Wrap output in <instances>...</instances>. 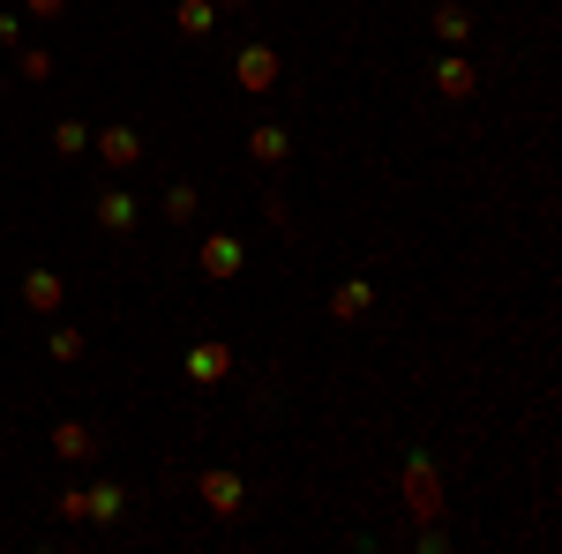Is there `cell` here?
Returning a JSON list of instances; mask_svg holds the SVG:
<instances>
[{"instance_id": "1", "label": "cell", "mask_w": 562, "mask_h": 554, "mask_svg": "<svg viewBox=\"0 0 562 554\" xmlns=\"http://www.w3.org/2000/svg\"><path fill=\"white\" fill-rule=\"evenodd\" d=\"M233 83L262 98V90H278V45H240V60H233Z\"/></svg>"}, {"instance_id": "2", "label": "cell", "mask_w": 562, "mask_h": 554, "mask_svg": "<svg viewBox=\"0 0 562 554\" xmlns=\"http://www.w3.org/2000/svg\"><path fill=\"white\" fill-rule=\"evenodd\" d=\"M405 510H413V517H435V510H442V487H435L428 450H413V457H405Z\"/></svg>"}, {"instance_id": "3", "label": "cell", "mask_w": 562, "mask_h": 554, "mask_svg": "<svg viewBox=\"0 0 562 554\" xmlns=\"http://www.w3.org/2000/svg\"><path fill=\"white\" fill-rule=\"evenodd\" d=\"M435 90H442V98H458V105H465V98H473V90H480L473 60H465V53H442V60H435Z\"/></svg>"}, {"instance_id": "4", "label": "cell", "mask_w": 562, "mask_h": 554, "mask_svg": "<svg viewBox=\"0 0 562 554\" xmlns=\"http://www.w3.org/2000/svg\"><path fill=\"white\" fill-rule=\"evenodd\" d=\"M90 143H98V158H105V166H135V158H143V135H135L128 121H113V128H98Z\"/></svg>"}, {"instance_id": "5", "label": "cell", "mask_w": 562, "mask_h": 554, "mask_svg": "<svg viewBox=\"0 0 562 554\" xmlns=\"http://www.w3.org/2000/svg\"><path fill=\"white\" fill-rule=\"evenodd\" d=\"M195 487H203V502H211L217 517H240V510H248V502H240V472H217V465H211Z\"/></svg>"}, {"instance_id": "6", "label": "cell", "mask_w": 562, "mask_h": 554, "mask_svg": "<svg viewBox=\"0 0 562 554\" xmlns=\"http://www.w3.org/2000/svg\"><path fill=\"white\" fill-rule=\"evenodd\" d=\"M195 262H203V278H217V285H225V278H240V240H233V233H211Z\"/></svg>"}, {"instance_id": "7", "label": "cell", "mask_w": 562, "mask_h": 554, "mask_svg": "<svg viewBox=\"0 0 562 554\" xmlns=\"http://www.w3.org/2000/svg\"><path fill=\"white\" fill-rule=\"evenodd\" d=\"M135 217H143V203H135L128 188H105V195H98V225H105V233H135Z\"/></svg>"}, {"instance_id": "8", "label": "cell", "mask_w": 562, "mask_h": 554, "mask_svg": "<svg viewBox=\"0 0 562 554\" xmlns=\"http://www.w3.org/2000/svg\"><path fill=\"white\" fill-rule=\"evenodd\" d=\"M53 450H60L68 465H83V457H98V434H90L83 420H60V427H53Z\"/></svg>"}, {"instance_id": "9", "label": "cell", "mask_w": 562, "mask_h": 554, "mask_svg": "<svg viewBox=\"0 0 562 554\" xmlns=\"http://www.w3.org/2000/svg\"><path fill=\"white\" fill-rule=\"evenodd\" d=\"M188 375H195V383H225V375H233V352H225V344H195V352H188Z\"/></svg>"}, {"instance_id": "10", "label": "cell", "mask_w": 562, "mask_h": 554, "mask_svg": "<svg viewBox=\"0 0 562 554\" xmlns=\"http://www.w3.org/2000/svg\"><path fill=\"white\" fill-rule=\"evenodd\" d=\"M173 31H180V38H211V31H217V8H211V0H180V8H173Z\"/></svg>"}, {"instance_id": "11", "label": "cell", "mask_w": 562, "mask_h": 554, "mask_svg": "<svg viewBox=\"0 0 562 554\" xmlns=\"http://www.w3.org/2000/svg\"><path fill=\"white\" fill-rule=\"evenodd\" d=\"M248 158H256V166H285V158H293V143H285V128H270V121H262V128L248 135Z\"/></svg>"}, {"instance_id": "12", "label": "cell", "mask_w": 562, "mask_h": 554, "mask_svg": "<svg viewBox=\"0 0 562 554\" xmlns=\"http://www.w3.org/2000/svg\"><path fill=\"white\" fill-rule=\"evenodd\" d=\"M435 38H442V45H465V38H473V15H465L458 0H442V8H435Z\"/></svg>"}, {"instance_id": "13", "label": "cell", "mask_w": 562, "mask_h": 554, "mask_svg": "<svg viewBox=\"0 0 562 554\" xmlns=\"http://www.w3.org/2000/svg\"><path fill=\"white\" fill-rule=\"evenodd\" d=\"M23 307L53 315V307H60V278H53V270H31V278H23Z\"/></svg>"}, {"instance_id": "14", "label": "cell", "mask_w": 562, "mask_h": 554, "mask_svg": "<svg viewBox=\"0 0 562 554\" xmlns=\"http://www.w3.org/2000/svg\"><path fill=\"white\" fill-rule=\"evenodd\" d=\"M368 285H360V278H346V285H338V293H330V315H338V323H352V315H368Z\"/></svg>"}, {"instance_id": "15", "label": "cell", "mask_w": 562, "mask_h": 554, "mask_svg": "<svg viewBox=\"0 0 562 554\" xmlns=\"http://www.w3.org/2000/svg\"><path fill=\"white\" fill-rule=\"evenodd\" d=\"M83 502H90V517H98V524H113V517L128 510V495H121L113 479H105V487H83Z\"/></svg>"}, {"instance_id": "16", "label": "cell", "mask_w": 562, "mask_h": 554, "mask_svg": "<svg viewBox=\"0 0 562 554\" xmlns=\"http://www.w3.org/2000/svg\"><path fill=\"white\" fill-rule=\"evenodd\" d=\"M195 211H203V195H195V180H173V188H166V217H173V225H188Z\"/></svg>"}, {"instance_id": "17", "label": "cell", "mask_w": 562, "mask_h": 554, "mask_svg": "<svg viewBox=\"0 0 562 554\" xmlns=\"http://www.w3.org/2000/svg\"><path fill=\"white\" fill-rule=\"evenodd\" d=\"M53 150H60V158H83V150H90V128H83V121H60V128H53Z\"/></svg>"}, {"instance_id": "18", "label": "cell", "mask_w": 562, "mask_h": 554, "mask_svg": "<svg viewBox=\"0 0 562 554\" xmlns=\"http://www.w3.org/2000/svg\"><path fill=\"white\" fill-rule=\"evenodd\" d=\"M15 68H23V76H31V83H45V76H53V53H38V45H31V53H23V60H15Z\"/></svg>"}, {"instance_id": "19", "label": "cell", "mask_w": 562, "mask_h": 554, "mask_svg": "<svg viewBox=\"0 0 562 554\" xmlns=\"http://www.w3.org/2000/svg\"><path fill=\"white\" fill-rule=\"evenodd\" d=\"M53 360H83V330H53Z\"/></svg>"}, {"instance_id": "20", "label": "cell", "mask_w": 562, "mask_h": 554, "mask_svg": "<svg viewBox=\"0 0 562 554\" xmlns=\"http://www.w3.org/2000/svg\"><path fill=\"white\" fill-rule=\"evenodd\" d=\"M23 8H31V15H38V23H45V15H60L68 0H23Z\"/></svg>"}, {"instance_id": "21", "label": "cell", "mask_w": 562, "mask_h": 554, "mask_svg": "<svg viewBox=\"0 0 562 554\" xmlns=\"http://www.w3.org/2000/svg\"><path fill=\"white\" fill-rule=\"evenodd\" d=\"M23 38V23H15V15H0V45H15Z\"/></svg>"}, {"instance_id": "22", "label": "cell", "mask_w": 562, "mask_h": 554, "mask_svg": "<svg viewBox=\"0 0 562 554\" xmlns=\"http://www.w3.org/2000/svg\"><path fill=\"white\" fill-rule=\"evenodd\" d=\"M211 8H248V0H211Z\"/></svg>"}]
</instances>
